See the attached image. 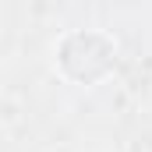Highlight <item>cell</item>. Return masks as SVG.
Masks as SVG:
<instances>
[{
  "instance_id": "6da1fadb",
  "label": "cell",
  "mask_w": 152,
  "mask_h": 152,
  "mask_svg": "<svg viewBox=\"0 0 152 152\" xmlns=\"http://www.w3.org/2000/svg\"><path fill=\"white\" fill-rule=\"evenodd\" d=\"M117 53H120V46L110 32H103V28H71L53 46V67L64 81L92 88V85H99L113 75Z\"/></svg>"
}]
</instances>
